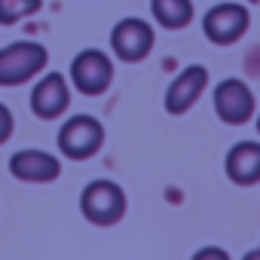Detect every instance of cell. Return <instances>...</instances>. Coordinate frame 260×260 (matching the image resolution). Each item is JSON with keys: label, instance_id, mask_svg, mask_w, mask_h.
<instances>
[{"label": "cell", "instance_id": "8fae6325", "mask_svg": "<svg viewBox=\"0 0 260 260\" xmlns=\"http://www.w3.org/2000/svg\"><path fill=\"white\" fill-rule=\"evenodd\" d=\"M223 172L233 184L239 187H251L260 181V144L257 141H239L230 147L226 159H223Z\"/></svg>", "mask_w": 260, "mask_h": 260}, {"label": "cell", "instance_id": "52a82bcc", "mask_svg": "<svg viewBox=\"0 0 260 260\" xmlns=\"http://www.w3.org/2000/svg\"><path fill=\"white\" fill-rule=\"evenodd\" d=\"M214 113L226 125H242L254 116V92L245 86V80H220L214 89Z\"/></svg>", "mask_w": 260, "mask_h": 260}, {"label": "cell", "instance_id": "5b68a950", "mask_svg": "<svg viewBox=\"0 0 260 260\" xmlns=\"http://www.w3.org/2000/svg\"><path fill=\"white\" fill-rule=\"evenodd\" d=\"M71 83L83 95H104L113 83V61L101 49H83L71 61Z\"/></svg>", "mask_w": 260, "mask_h": 260}, {"label": "cell", "instance_id": "277c9868", "mask_svg": "<svg viewBox=\"0 0 260 260\" xmlns=\"http://www.w3.org/2000/svg\"><path fill=\"white\" fill-rule=\"evenodd\" d=\"M248 25H251V13L242 4H217L202 19V31L214 46H233L236 40L245 37Z\"/></svg>", "mask_w": 260, "mask_h": 260}, {"label": "cell", "instance_id": "7c38bea8", "mask_svg": "<svg viewBox=\"0 0 260 260\" xmlns=\"http://www.w3.org/2000/svg\"><path fill=\"white\" fill-rule=\"evenodd\" d=\"M150 13L169 31H181L193 22V4L190 0H150Z\"/></svg>", "mask_w": 260, "mask_h": 260}, {"label": "cell", "instance_id": "2e32d148", "mask_svg": "<svg viewBox=\"0 0 260 260\" xmlns=\"http://www.w3.org/2000/svg\"><path fill=\"white\" fill-rule=\"evenodd\" d=\"M251 257H260V251H257V254H251Z\"/></svg>", "mask_w": 260, "mask_h": 260}, {"label": "cell", "instance_id": "3957f363", "mask_svg": "<svg viewBox=\"0 0 260 260\" xmlns=\"http://www.w3.org/2000/svg\"><path fill=\"white\" fill-rule=\"evenodd\" d=\"M104 144V125L95 116L77 113L58 128V150L68 159H92Z\"/></svg>", "mask_w": 260, "mask_h": 260}, {"label": "cell", "instance_id": "8992f818", "mask_svg": "<svg viewBox=\"0 0 260 260\" xmlns=\"http://www.w3.org/2000/svg\"><path fill=\"white\" fill-rule=\"evenodd\" d=\"M153 40H156V34L144 19H122L110 31V49L116 52V58H122L128 64L144 61L153 49Z\"/></svg>", "mask_w": 260, "mask_h": 260}, {"label": "cell", "instance_id": "6da1fadb", "mask_svg": "<svg viewBox=\"0 0 260 260\" xmlns=\"http://www.w3.org/2000/svg\"><path fill=\"white\" fill-rule=\"evenodd\" d=\"M80 211L95 226H113L125 214V193L116 181L98 178L86 184V190L80 193Z\"/></svg>", "mask_w": 260, "mask_h": 260}, {"label": "cell", "instance_id": "7a4b0ae2", "mask_svg": "<svg viewBox=\"0 0 260 260\" xmlns=\"http://www.w3.org/2000/svg\"><path fill=\"white\" fill-rule=\"evenodd\" d=\"M49 55L40 43L19 40L0 49V86H22L46 68Z\"/></svg>", "mask_w": 260, "mask_h": 260}, {"label": "cell", "instance_id": "9c48e42d", "mask_svg": "<svg viewBox=\"0 0 260 260\" xmlns=\"http://www.w3.org/2000/svg\"><path fill=\"white\" fill-rule=\"evenodd\" d=\"M10 172H13L19 181H25V184H49V181H55V178L61 175V162H58V156H52V153H46V150L28 147V150L13 153Z\"/></svg>", "mask_w": 260, "mask_h": 260}, {"label": "cell", "instance_id": "30bf717a", "mask_svg": "<svg viewBox=\"0 0 260 260\" xmlns=\"http://www.w3.org/2000/svg\"><path fill=\"white\" fill-rule=\"evenodd\" d=\"M68 104H71V89H68V80L61 74H46L31 92V110L40 119L61 116L68 110Z\"/></svg>", "mask_w": 260, "mask_h": 260}, {"label": "cell", "instance_id": "5bb4252c", "mask_svg": "<svg viewBox=\"0 0 260 260\" xmlns=\"http://www.w3.org/2000/svg\"><path fill=\"white\" fill-rule=\"evenodd\" d=\"M13 128H16V116L4 101H0V144H7L13 138Z\"/></svg>", "mask_w": 260, "mask_h": 260}, {"label": "cell", "instance_id": "9a60e30c", "mask_svg": "<svg viewBox=\"0 0 260 260\" xmlns=\"http://www.w3.org/2000/svg\"><path fill=\"white\" fill-rule=\"evenodd\" d=\"M257 132H260V119H257Z\"/></svg>", "mask_w": 260, "mask_h": 260}, {"label": "cell", "instance_id": "ba28073f", "mask_svg": "<svg viewBox=\"0 0 260 260\" xmlns=\"http://www.w3.org/2000/svg\"><path fill=\"white\" fill-rule=\"evenodd\" d=\"M205 86H208V71H205L202 64H187V68L169 83V89H166V110H169L172 116L187 113V110L199 101V95L205 92Z\"/></svg>", "mask_w": 260, "mask_h": 260}, {"label": "cell", "instance_id": "4fadbf2b", "mask_svg": "<svg viewBox=\"0 0 260 260\" xmlns=\"http://www.w3.org/2000/svg\"><path fill=\"white\" fill-rule=\"evenodd\" d=\"M43 0H0V25H16L40 10Z\"/></svg>", "mask_w": 260, "mask_h": 260}]
</instances>
